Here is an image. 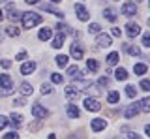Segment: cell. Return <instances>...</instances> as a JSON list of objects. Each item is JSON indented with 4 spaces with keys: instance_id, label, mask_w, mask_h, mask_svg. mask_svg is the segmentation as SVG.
Returning <instances> with one entry per match:
<instances>
[{
    "instance_id": "8",
    "label": "cell",
    "mask_w": 150,
    "mask_h": 139,
    "mask_svg": "<svg viewBox=\"0 0 150 139\" xmlns=\"http://www.w3.org/2000/svg\"><path fill=\"white\" fill-rule=\"evenodd\" d=\"M69 53H71V57H73L75 60H81L84 51H83V47H81L79 43H75V41H73V45H71V49H69Z\"/></svg>"
},
{
    "instance_id": "2",
    "label": "cell",
    "mask_w": 150,
    "mask_h": 139,
    "mask_svg": "<svg viewBox=\"0 0 150 139\" xmlns=\"http://www.w3.org/2000/svg\"><path fill=\"white\" fill-rule=\"evenodd\" d=\"M83 105H84V109H86V111H100L101 109V104L96 98H84Z\"/></svg>"
},
{
    "instance_id": "43",
    "label": "cell",
    "mask_w": 150,
    "mask_h": 139,
    "mask_svg": "<svg viewBox=\"0 0 150 139\" xmlns=\"http://www.w3.org/2000/svg\"><path fill=\"white\" fill-rule=\"evenodd\" d=\"M13 94V89H0V96H9Z\"/></svg>"
},
{
    "instance_id": "39",
    "label": "cell",
    "mask_w": 150,
    "mask_h": 139,
    "mask_svg": "<svg viewBox=\"0 0 150 139\" xmlns=\"http://www.w3.org/2000/svg\"><path fill=\"white\" fill-rule=\"evenodd\" d=\"M141 89H143L144 92H148V90H150V81L143 79V81H141Z\"/></svg>"
},
{
    "instance_id": "52",
    "label": "cell",
    "mask_w": 150,
    "mask_h": 139,
    "mask_svg": "<svg viewBox=\"0 0 150 139\" xmlns=\"http://www.w3.org/2000/svg\"><path fill=\"white\" fill-rule=\"evenodd\" d=\"M4 2H6V0H0V4H4Z\"/></svg>"
},
{
    "instance_id": "5",
    "label": "cell",
    "mask_w": 150,
    "mask_h": 139,
    "mask_svg": "<svg viewBox=\"0 0 150 139\" xmlns=\"http://www.w3.org/2000/svg\"><path fill=\"white\" fill-rule=\"evenodd\" d=\"M139 32H141V26L137 25V23H128V25H126V34H128L129 38L139 36Z\"/></svg>"
},
{
    "instance_id": "35",
    "label": "cell",
    "mask_w": 150,
    "mask_h": 139,
    "mask_svg": "<svg viewBox=\"0 0 150 139\" xmlns=\"http://www.w3.org/2000/svg\"><path fill=\"white\" fill-rule=\"evenodd\" d=\"M51 81H53L54 85H58V83H62V81H64V77L60 75V73H51Z\"/></svg>"
},
{
    "instance_id": "16",
    "label": "cell",
    "mask_w": 150,
    "mask_h": 139,
    "mask_svg": "<svg viewBox=\"0 0 150 139\" xmlns=\"http://www.w3.org/2000/svg\"><path fill=\"white\" fill-rule=\"evenodd\" d=\"M36 70V62H25L21 66V73L23 75H28V73H32Z\"/></svg>"
},
{
    "instance_id": "15",
    "label": "cell",
    "mask_w": 150,
    "mask_h": 139,
    "mask_svg": "<svg viewBox=\"0 0 150 139\" xmlns=\"http://www.w3.org/2000/svg\"><path fill=\"white\" fill-rule=\"evenodd\" d=\"M137 113H139V107H137V104H131L129 107L124 111V117H126V118H133Z\"/></svg>"
},
{
    "instance_id": "3",
    "label": "cell",
    "mask_w": 150,
    "mask_h": 139,
    "mask_svg": "<svg viewBox=\"0 0 150 139\" xmlns=\"http://www.w3.org/2000/svg\"><path fill=\"white\" fill-rule=\"evenodd\" d=\"M32 115H34L36 118H45L47 115H49V111H47L43 105H40V104H34L32 105Z\"/></svg>"
},
{
    "instance_id": "19",
    "label": "cell",
    "mask_w": 150,
    "mask_h": 139,
    "mask_svg": "<svg viewBox=\"0 0 150 139\" xmlns=\"http://www.w3.org/2000/svg\"><path fill=\"white\" fill-rule=\"evenodd\" d=\"M66 109H68V117L69 118H77L79 117V107H77V105L69 104V105H66Z\"/></svg>"
},
{
    "instance_id": "36",
    "label": "cell",
    "mask_w": 150,
    "mask_h": 139,
    "mask_svg": "<svg viewBox=\"0 0 150 139\" xmlns=\"http://www.w3.org/2000/svg\"><path fill=\"white\" fill-rule=\"evenodd\" d=\"M51 92H53V87L43 83V85H41V94H51Z\"/></svg>"
},
{
    "instance_id": "34",
    "label": "cell",
    "mask_w": 150,
    "mask_h": 139,
    "mask_svg": "<svg viewBox=\"0 0 150 139\" xmlns=\"http://www.w3.org/2000/svg\"><path fill=\"white\" fill-rule=\"evenodd\" d=\"M135 92H137V90H135L133 85H128V87H126V96H128V98H135Z\"/></svg>"
},
{
    "instance_id": "14",
    "label": "cell",
    "mask_w": 150,
    "mask_h": 139,
    "mask_svg": "<svg viewBox=\"0 0 150 139\" xmlns=\"http://www.w3.org/2000/svg\"><path fill=\"white\" fill-rule=\"evenodd\" d=\"M41 10H45V11H51V13H53V15L60 17V19H62V17H64V13L60 11V10H56L54 6H51V4H41Z\"/></svg>"
},
{
    "instance_id": "25",
    "label": "cell",
    "mask_w": 150,
    "mask_h": 139,
    "mask_svg": "<svg viewBox=\"0 0 150 139\" xmlns=\"http://www.w3.org/2000/svg\"><path fill=\"white\" fill-rule=\"evenodd\" d=\"M124 49L128 51L131 57H139V55H141V49H139V47H135V45H131V43H126V45H124Z\"/></svg>"
},
{
    "instance_id": "17",
    "label": "cell",
    "mask_w": 150,
    "mask_h": 139,
    "mask_svg": "<svg viewBox=\"0 0 150 139\" xmlns=\"http://www.w3.org/2000/svg\"><path fill=\"white\" fill-rule=\"evenodd\" d=\"M9 124H13V126H21L23 124V117L19 113H15V111H13L11 115H9V120H8Z\"/></svg>"
},
{
    "instance_id": "23",
    "label": "cell",
    "mask_w": 150,
    "mask_h": 139,
    "mask_svg": "<svg viewBox=\"0 0 150 139\" xmlns=\"http://www.w3.org/2000/svg\"><path fill=\"white\" fill-rule=\"evenodd\" d=\"M137 105H141L139 111H143V113H150V98H143Z\"/></svg>"
},
{
    "instance_id": "48",
    "label": "cell",
    "mask_w": 150,
    "mask_h": 139,
    "mask_svg": "<svg viewBox=\"0 0 150 139\" xmlns=\"http://www.w3.org/2000/svg\"><path fill=\"white\" fill-rule=\"evenodd\" d=\"M26 4H40V0H25Z\"/></svg>"
},
{
    "instance_id": "49",
    "label": "cell",
    "mask_w": 150,
    "mask_h": 139,
    "mask_svg": "<svg viewBox=\"0 0 150 139\" xmlns=\"http://www.w3.org/2000/svg\"><path fill=\"white\" fill-rule=\"evenodd\" d=\"M4 17H6V15H4V11H2V10H0V21H2V19H4Z\"/></svg>"
},
{
    "instance_id": "12",
    "label": "cell",
    "mask_w": 150,
    "mask_h": 139,
    "mask_svg": "<svg viewBox=\"0 0 150 139\" xmlns=\"http://www.w3.org/2000/svg\"><path fill=\"white\" fill-rule=\"evenodd\" d=\"M68 75L71 77V79H83V72L77 66H69L68 68Z\"/></svg>"
},
{
    "instance_id": "38",
    "label": "cell",
    "mask_w": 150,
    "mask_h": 139,
    "mask_svg": "<svg viewBox=\"0 0 150 139\" xmlns=\"http://www.w3.org/2000/svg\"><path fill=\"white\" fill-rule=\"evenodd\" d=\"M143 45L144 47H150V34L148 32H144V36H143Z\"/></svg>"
},
{
    "instance_id": "37",
    "label": "cell",
    "mask_w": 150,
    "mask_h": 139,
    "mask_svg": "<svg viewBox=\"0 0 150 139\" xmlns=\"http://www.w3.org/2000/svg\"><path fill=\"white\" fill-rule=\"evenodd\" d=\"M2 139H19V133L17 132H8Z\"/></svg>"
},
{
    "instance_id": "24",
    "label": "cell",
    "mask_w": 150,
    "mask_h": 139,
    "mask_svg": "<svg viewBox=\"0 0 150 139\" xmlns=\"http://www.w3.org/2000/svg\"><path fill=\"white\" fill-rule=\"evenodd\" d=\"M103 17H105L107 21H116V11L112 10V8H105V11H103Z\"/></svg>"
},
{
    "instance_id": "47",
    "label": "cell",
    "mask_w": 150,
    "mask_h": 139,
    "mask_svg": "<svg viewBox=\"0 0 150 139\" xmlns=\"http://www.w3.org/2000/svg\"><path fill=\"white\" fill-rule=\"evenodd\" d=\"M128 139H143V137H141V135H137V133H129V135H128Z\"/></svg>"
},
{
    "instance_id": "31",
    "label": "cell",
    "mask_w": 150,
    "mask_h": 139,
    "mask_svg": "<svg viewBox=\"0 0 150 139\" xmlns=\"http://www.w3.org/2000/svg\"><path fill=\"white\" fill-rule=\"evenodd\" d=\"M86 68L90 70V72H98V68H100V64H98V60L90 58V60H86Z\"/></svg>"
},
{
    "instance_id": "1",
    "label": "cell",
    "mask_w": 150,
    "mask_h": 139,
    "mask_svg": "<svg viewBox=\"0 0 150 139\" xmlns=\"http://www.w3.org/2000/svg\"><path fill=\"white\" fill-rule=\"evenodd\" d=\"M21 21H23V26H25V28H34L36 25L41 23V15H38L34 11H26V13L21 15Z\"/></svg>"
},
{
    "instance_id": "33",
    "label": "cell",
    "mask_w": 150,
    "mask_h": 139,
    "mask_svg": "<svg viewBox=\"0 0 150 139\" xmlns=\"http://www.w3.org/2000/svg\"><path fill=\"white\" fill-rule=\"evenodd\" d=\"M100 30H101V26L98 25V23H92V25L88 26V32H90V34H100Z\"/></svg>"
},
{
    "instance_id": "9",
    "label": "cell",
    "mask_w": 150,
    "mask_h": 139,
    "mask_svg": "<svg viewBox=\"0 0 150 139\" xmlns=\"http://www.w3.org/2000/svg\"><path fill=\"white\" fill-rule=\"evenodd\" d=\"M111 36L109 34H98V40H96V43L100 45V47H109L111 45Z\"/></svg>"
},
{
    "instance_id": "30",
    "label": "cell",
    "mask_w": 150,
    "mask_h": 139,
    "mask_svg": "<svg viewBox=\"0 0 150 139\" xmlns=\"http://www.w3.org/2000/svg\"><path fill=\"white\" fill-rule=\"evenodd\" d=\"M19 32H21V30H19L17 26H13V25H9L8 28H6V34L9 36V38H15V36H19Z\"/></svg>"
},
{
    "instance_id": "6",
    "label": "cell",
    "mask_w": 150,
    "mask_h": 139,
    "mask_svg": "<svg viewBox=\"0 0 150 139\" xmlns=\"http://www.w3.org/2000/svg\"><path fill=\"white\" fill-rule=\"evenodd\" d=\"M75 13H77V17L81 21H88V19H90V15H88L86 8H84L83 4H75Z\"/></svg>"
},
{
    "instance_id": "10",
    "label": "cell",
    "mask_w": 150,
    "mask_h": 139,
    "mask_svg": "<svg viewBox=\"0 0 150 139\" xmlns=\"http://www.w3.org/2000/svg\"><path fill=\"white\" fill-rule=\"evenodd\" d=\"M4 15H8L9 21H17L21 15H17V6L15 4H8V13H4Z\"/></svg>"
},
{
    "instance_id": "18",
    "label": "cell",
    "mask_w": 150,
    "mask_h": 139,
    "mask_svg": "<svg viewBox=\"0 0 150 139\" xmlns=\"http://www.w3.org/2000/svg\"><path fill=\"white\" fill-rule=\"evenodd\" d=\"M64 92H66V96H68V100H77V96H79V90L75 89V87H71V85L66 87Z\"/></svg>"
},
{
    "instance_id": "27",
    "label": "cell",
    "mask_w": 150,
    "mask_h": 139,
    "mask_svg": "<svg viewBox=\"0 0 150 139\" xmlns=\"http://www.w3.org/2000/svg\"><path fill=\"white\" fill-rule=\"evenodd\" d=\"M115 77H116L118 81H126V79H128V72H126L124 68H118V70L115 72Z\"/></svg>"
},
{
    "instance_id": "29",
    "label": "cell",
    "mask_w": 150,
    "mask_h": 139,
    "mask_svg": "<svg viewBox=\"0 0 150 139\" xmlns=\"http://www.w3.org/2000/svg\"><path fill=\"white\" fill-rule=\"evenodd\" d=\"M54 60H56V64H58V68H66V66H68V57H66V55H58Z\"/></svg>"
},
{
    "instance_id": "51",
    "label": "cell",
    "mask_w": 150,
    "mask_h": 139,
    "mask_svg": "<svg viewBox=\"0 0 150 139\" xmlns=\"http://www.w3.org/2000/svg\"><path fill=\"white\" fill-rule=\"evenodd\" d=\"M51 2H53V4H58V2H62V0H51Z\"/></svg>"
},
{
    "instance_id": "20",
    "label": "cell",
    "mask_w": 150,
    "mask_h": 139,
    "mask_svg": "<svg viewBox=\"0 0 150 139\" xmlns=\"http://www.w3.org/2000/svg\"><path fill=\"white\" fill-rule=\"evenodd\" d=\"M62 45H64V34H60V32H58V34H56L54 38H53V45H51V47H54V49H60Z\"/></svg>"
},
{
    "instance_id": "50",
    "label": "cell",
    "mask_w": 150,
    "mask_h": 139,
    "mask_svg": "<svg viewBox=\"0 0 150 139\" xmlns=\"http://www.w3.org/2000/svg\"><path fill=\"white\" fill-rule=\"evenodd\" d=\"M49 139H56V135H54V133H51V135H49Z\"/></svg>"
},
{
    "instance_id": "42",
    "label": "cell",
    "mask_w": 150,
    "mask_h": 139,
    "mask_svg": "<svg viewBox=\"0 0 150 139\" xmlns=\"http://www.w3.org/2000/svg\"><path fill=\"white\" fill-rule=\"evenodd\" d=\"M111 34L115 36V38H120V34H122V30L118 28V26H115V28H111Z\"/></svg>"
},
{
    "instance_id": "26",
    "label": "cell",
    "mask_w": 150,
    "mask_h": 139,
    "mask_svg": "<svg viewBox=\"0 0 150 139\" xmlns=\"http://www.w3.org/2000/svg\"><path fill=\"white\" fill-rule=\"evenodd\" d=\"M146 70H148V66H146V64H143V62H139V64H135V66H133V72L137 73V75H144Z\"/></svg>"
},
{
    "instance_id": "40",
    "label": "cell",
    "mask_w": 150,
    "mask_h": 139,
    "mask_svg": "<svg viewBox=\"0 0 150 139\" xmlns=\"http://www.w3.org/2000/svg\"><path fill=\"white\" fill-rule=\"evenodd\" d=\"M13 105H26V98H25V96H21V98H17L15 101H13Z\"/></svg>"
},
{
    "instance_id": "53",
    "label": "cell",
    "mask_w": 150,
    "mask_h": 139,
    "mask_svg": "<svg viewBox=\"0 0 150 139\" xmlns=\"http://www.w3.org/2000/svg\"><path fill=\"white\" fill-rule=\"evenodd\" d=\"M135 2H141V0H135Z\"/></svg>"
},
{
    "instance_id": "44",
    "label": "cell",
    "mask_w": 150,
    "mask_h": 139,
    "mask_svg": "<svg viewBox=\"0 0 150 139\" xmlns=\"http://www.w3.org/2000/svg\"><path fill=\"white\" fill-rule=\"evenodd\" d=\"M0 64H2V68H11V60H8V58H4V60H0Z\"/></svg>"
},
{
    "instance_id": "45",
    "label": "cell",
    "mask_w": 150,
    "mask_h": 139,
    "mask_svg": "<svg viewBox=\"0 0 150 139\" xmlns=\"http://www.w3.org/2000/svg\"><path fill=\"white\" fill-rule=\"evenodd\" d=\"M25 58H26V53H25V51H21V53L15 57V60H25Z\"/></svg>"
},
{
    "instance_id": "13",
    "label": "cell",
    "mask_w": 150,
    "mask_h": 139,
    "mask_svg": "<svg viewBox=\"0 0 150 139\" xmlns=\"http://www.w3.org/2000/svg\"><path fill=\"white\" fill-rule=\"evenodd\" d=\"M38 38H40L41 41L51 40V38H53V30H51V28H47V26H43V28L40 30V34H38Z\"/></svg>"
},
{
    "instance_id": "32",
    "label": "cell",
    "mask_w": 150,
    "mask_h": 139,
    "mask_svg": "<svg viewBox=\"0 0 150 139\" xmlns=\"http://www.w3.org/2000/svg\"><path fill=\"white\" fill-rule=\"evenodd\" d=\"M107 62H109L111 66H115V64L118 62V53H116V51H112V53H109V57H107Z\"/></svg>"
},
{
    "instance_id": "21",
    "label": "cell",
    "mask_w": 150,
    "mask_h": 139,
    "mask_svg": "<svg viewBox=\"0 0 150 139\" xmlns=\"http://www.w3.org/2000/svg\"><path fill=\"white\" fill-rule=\"evenodd\" d=\"M56 30H58L60 34H75L77 36V32H73L68 25H64V23H58V25H56Z\"/></svg>"
},
{
    "instance_id": "41",
    "label": "cell",
    "mask_w": 150,
    "mask_h": 139,
    "mask_svg": "<svg viewBox=\"0 0 150 139\" xmlns=\"http://www.w3.org/2000/svg\"><path fill=\"white\" fill-rule=\"evenodd\" d=\"M6 126H8V118L4 115H0V130H4Z\"/></svg>"
},
{
    "instance_id": "22",
    "label": "cell",
    "mask_w": 150,
    "mask_h": 139,
    "mask_svg": "<svg viewBox=\"0 0 150 139\" xmlns=\"http://www.w3.org/2000/svg\"><path fill=\"white\" fill-rule=\"evenodd\" d=\"M19 90H21V94H23V96H30L32 92H34V89H32L30 83H23V85L19 87Z\"/></svg>"
},
{
    "instance_id": "46",
    "label": "cell",
    "mask_w": 150,
    "mask_h": 139,
    "mask_svg": "<svg viewBox=\"0 0 150 139\" xmlns=\"http://www.w3.org/2000/svg\"><path fill=\"white\" fill-rule=\"evenodd\" d=\"M100 85L101 87H107V85H109V79H107V77H101V79H100Z\"/></svg>"
},
{
    "instance_id": "7",
    "label": "cell",
    "mask_w": 150,
    "mask_h": 139,
    "mask_svg": "<svg viewBox=\"0 0 150 139\" xmlns=\"http://www.w3.org/2000/svg\"><path fill=\"white\" fill-rule=\"evenodd\" d=\"M90 126H92L94 132H101V130H105V126H107V120L105 118H94L90 122Z\"/></svg>"
},
{
    "instance_id": "4",
    "label": "cell",
    "mask_w": 150,
    "mask_h": 139,
    "mask_svg": "<svg viewBox=\"0 0 150 139\" xmlns=\"http://www.w3.org/2000/svg\"><path fill=\"white\" fill-rule=\"evenodd\" d=\"M137 13V6H135V2H126L124 6H122V15L126 17H131Z\"/></svg>"
},
{
    "instance_id": "28",
    "label": "cell",
    "mask_w": 150,
    "mask_h": 139,
    "mask_svg": "<svg viewBox=\"0 0 150 139\" xmlns=\"http://www.w3.org/2000/svg\"><path fill=\"white\" fill-rule=\"evenodd\" d=\"M118 100H120V94L116 90H111L109 94H107V101H109V104H116Z\"/></svg>"
},
{
    "instance_id": "11",
    "label": "cell",
    "mask_w": 150,
    "mask_h": 139,
    "mask_svg": "<svg viewBox=\"0 0 150 139\" xmlns=\"http://www.w3.org/2000/svg\"><path fill=\"white\" fill-rule=\"evenodd\" d=\"M0 85H2V89H13V79L8 73H2L0 75Z\"/></svg>"
}]
</instances>
